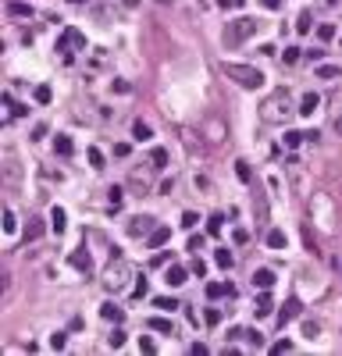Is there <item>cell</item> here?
Returning a JSON list of instances; mask_svg holds the SVG:
<instances>
[{
	"label": "cell",
	"instance_id": "obj_25",
	"mask_svg": "<svg viewBox=\"0 0 342 356\" xmlns=\"http://www.w3.org/2000/svg\"><path fill=\"white\" fill-rule=\"evenodd\" d=\"M153 306H157V310H164V313H175V310H178V303H175L171 296H157V299H153Z\"/></svg>",
	"mask_w": 342,
	"mask_h": 356
},
{
	"label": "cell",
	"instance_id": "obj_53",
	"mask_svg": "<svg viewBox=\"0 0 342 356\" xmlns=\"http://www.w3.org/2000/svg\"><path fill=\"white\" fill-rule=\"evenodd\" d=\"M68 4H86V0H68Z\"/></svg>",
	"mask_w": 342,
	"mask_h": 356
},
{
	"label": "cell",
	"instance_id": "obj_17",
	"mask_svg": "<svg viewBox=\"0 0 342 356\" xmlns=\"http://www.w3.org/2000/svg\"><path fill=\"white\" fill-rule=\"evenodd\" d=\"M207 296H210V299H221V296H235V288L225 285V282H210L207 285Z\"/></svg>",
	"mask_w": 342,
	"mask_h": 356
},
{
	"label": "cell",
	"instance_id": "obj_19",
	"mask_svg": "<svg viewBox=\"0 0 342 356\" xmlns=\"http://www.w3.org/2000/svg\"><path fill=\"white\" fill-rule=\"evenodd\" d=\"M100 317H104V321H114V324H118V321H122L125 313H122V306H114V303H104V306H100Z\"/></svg>",
	"mask_w": 342,
	"mask_h": 356
},
{
	"label": "cell",
	"instance_id": "obj_33",
	"mask_svg": "<svg viewBox=\"0 0 342 356\" xmlns=\"http://www.w3.org/2000/svg\"><path fill=\"white\" fill-rule=\"evenodd\" d=\"M4 232H7V235H11V232H18V221H14V211H11V207L4 211Z\"/></svg>",
	"mask_w": 342,
	"mask_h": 356
},
{
	"label": "cell",
	"instance_id": "obj_52",
	"mask_svg": "<svg viewBox=\"0 0 342 356\" xmlns=\"http://www.w3.org/2000/svg\"><path fill=\"white\" fill-rule=\"evenodd\" d=\"M260 4H264L268 11H278V7H281V0H260Z\"/></svg>",
	"mask_w": 342,
	"mask_h": 356
},
{
	"label": "cell",
	"instance_id": "obj_1",
	"mask_svg": "<svg viewBox=\"0 0 342 356\" xmlns=\"http://www.w3.org/2000/svg\"><path fill=\"white\" fill-rule=\"evenodd\" d=\"M289 111H292L289 89H274L271 96L260 103V121H264V125H281V121L289 118Z\"/></svg>",
	"mask_w": 342,
	"mask_h": 356
},
{
	"label": "cell",
	"instance_id": "obj_42",
	"mask_svg": "<svg viewBox=\"0 0 342 356\" xmlns=\"http://www.w3.org/2000/svg\"><path fill=\"white\" fill-rule=\"evenodd\" d=\"M65 342H68V339H65L61 331H54V335H50V349H57V353H61V349H65Z\"/></svg>",
	"mask_w": 342,
	"mask_h": 356
},
{
	"label": "cell",
	"instance_id": "obj_29",
	"mask_svg": "<svg viewBox=\"0 0 342 356\" xmlns=\"http://www.w3.org/2000/svg\"><path fill=\"white\" fill-rule=\"evenodd\" d=\"M32 96H36V103H50V100H54V89H50V86H36Z\"/></svg>",
	"mask_w": 342,
	"mask_h": 356
},
{
	"label": "cell",
	"instance_id": "obj_32",
	"mask_svg": "<svg viewBox=\"0 0 342 356\" xmlns=\"http://www.w3.org/2000/svg\"><path fill=\"white\" fill-rule=\"evenodd\" d=\"M339 71H342V68H335V65H321L314 75H317V78H339Z\"/></svg>",
	"mask_w": 342,
	"mask_h": 356
},
{
	"label": "cell",
	"instance_id": "obj_51",
	"mask_svg": "<svg viewBox=\"0 0 342 356\" xmlns=\"http://www.w3.org/2000/svg\"><path fill=\"white\" fill-rule=\"evenodd\" d=\"M189 353H193V356H207V353H210V349H207L204 342H196V346H193V349H189Z\"/></svg>",
	"mask_w": 342,
	"mask_h": 356
},
{
	"label": "cell",
	"instance_id": "obj_4",
	"mask_svg": "<svg viewBox=\"0 0 342 356\" xmlns=\"http://www.w3.org/2000/svg\"><path fill=\"white\" fill-rule=\"evenodd\" d=\"M129 278H132V267L118 257V260H111V271H107V278H104V285L111 288V292H122L125 285H129Z\"/></svg>",
	"mask_w": 342,
	"mask_h": 356
},
{
	"label": "cell",
	"instance_id": "obj_23",
	"mask_svg": "<svg viewBox=\"0 0 342 356\" xmlns=\"http://www.w3.org/2000/svg\"><path fill=\"white\" fill-rule=\"evenodd\" d=\"M150 164L160 171V167H168V150L164 146H153V153H150Z\"/></svg>",
	"mask_w": 342,
	"mask_h": 356
},
{
	"label": "cell",
	"instance_id": "obj_11",
	"mask_svg": "<svg viewBox=\"0 0 342 356\" xmlns=\"http://www.w3.org/2000/svg\"><path fill=\"white\" fill-rule=\"evenodd\" d=\"M168 239H171V228H168V224H157V228L146 235V246H150V249H160Z\"/></svg>",
	"mask_w": 342,
	"mask_h": 356
},
{
	"label": "cell",
	"instance_id": "obj_15",
	"mask_svg": "<svg viewBox=\"0 0 342 356\" xmlns=\"http://www.w3.org/2000/svg\"><path fill=\"white\" fill-rule=\"evenodd\" d=\"M253 285H257V288H271L274 285V271L271 267H257V271H253Z\"/></svg>",
	"mask_w": 342,
	"mask_h": 356
},
{
	"label": "cell",
	"instance_id": "obj_40",
	"mask_svg": "<svg viewBox=\"0 0 342 356\" xmlns=\"http://www.w3.org/2000/svg\"><path fill=\"white\" fill-rule=\"evenodd\" d=\"M107 346H111V349H122V346H125V331L118 328V331H114V335L107 339Z\"/></svg>",
	"mask_w": 342,
	"mask_h": 356
},
{
	"label": "cell",
	"instance_id": "obj_39",
	"mask_svg": "<svg viewBox=\"0 0 342 356\" xmlns=\"http://www.w3.org/2000/svg\"><path fill=\"white\" fill-rule=\"evenodd\" d=\"M221 221H225L221 214H214V217H207V232H210V235H217V232H221Z\"/></svg>",
	"mask_w": 342,
	"mask_h": 356
},
{
	"label": "cell",
	"instance_id": "obj_10",
	"mask_svg": "<svg viewBox=\"0 0 342 356\" xmlns=\"http://www.w3.org/2000/svg\"><path fill=\"white\" fill-rule=\"evenodd\" d=\"M164 282L171 285V288H178V285H186V282H189V271H186L182 264H171V267L164 271Z\"/></svg>",
	"mask_w": 342,
	"mask_h": 356
},
{
	"label": "cell",
	"instance_id": "obj_36",
	"mask_svg": "<svg viewBox=\"0 0 342 356\" xmlns=\"http://www.w3.org/2000/svg\"><path fill=\"white\" fill-rule=\"evenodd\" d=\"M317 335H321V328H317L314 321H303V339H310V342H314Z\"/></svg>",
	"mask_w": 342,
	"mask_h": 356
},
{
	"label": "cell",
	"instance_id": "obj_12",
	"mask_svg": "<svg viewBox=\"0 0 342 356\" xmlns=\"http://www.w3.org/2000/svg\"><path fill=\"white\" fill-rule=\"evenodd\" d=\"M253 313H257V317H271V313H274V299L268 296V288L257 296V303H253Z\"/></svg>",
	"mask_w": 342,
	"mask_h": 356
},
{
	"label": "cell",
	"instance_id": "obj_3",
	"mask_svg": "<svg viewBox=\"0 0 342 356\" xmlns=\"http://www.w3.org/2000/svg\"><path fill=\"white\" fill-rule=\"evenodd\" d=\"M225 75H228L235 86H243V89H260V86H264V71L253 68V65H235V61L228 65V61H225Z\"/></svg>",
	"mask_w": 342,
	"mask_h": 356
},
{
	"label": "cell",
	"instance_id": "obj_6",
	"mask_svg": "<svg viewBox=\"0 0 342 356\" xmlns=\"http://www.w3.org/2000/svg\"><path fill=\"white\" fill-rule=\"evenodd\" d=\"M153 171H157L153 164H150V167H132V175H129L132 189H139V193H143V189H150V182H153Z\"/></svg>",
	"mask_w": 342,
	"mask_h": 356
},
{
	"label": "cell",
	"instance_id": "obj_27",
	"mask_svg": "<svg viewBox=\"0 0 342 356\" xmlns=\"http://www.w3.org/2000/svg\"><path fill=\"white\" fill-rule=\"evenodd\" d=\"M54 153H61V157H68L71 153V139L68 136H54Z\"/></svg>",
	"mask_w": 342,
	"mask_h": 356
},
{
	"label": "cell",
	"instance_id": "obj_34",
	"mask_svg": "<svg viewBox=\"0 0 342 356\" xmlns=\"http://www.w3.org/2000/svg\"><path fill=\"white\" fill-rule=\"evenodd\" d=\"M303 139H307V132H285V146H289V150H296Z\"/></svg>",
	"mask_w": 342,
	"mask_h": 356
},
{
	"label": "cell",
	"instance_id": "obj_50",
	"mask_svg": "<svg viewBox=\"0 0 342 356\" xmlns=\"http://www.w3.org/2000/svg\"><path fill=\"white\" fill-rule=\"evenodd\" d=\"M207 324H221V310H207Z\"/></svg>",
	"mask_w": 342,
	"mask_h": 356
},
{
	"label": "cell",
	"instance_id": "obj_30",
	"mask_svg": "<svg viewBox=\"0 0 342 356\" xmlns=\"http://www.w3.org/2000/svg\"><path fill=\"white\" fill-rule=\"evenodd\" d=\"M235 175H239V182H253V171L246 160H235Z\"/></svg>",
	"mask_w": 342,
	"mask_h": 356
},
{
	"label": "cell",
	"instance_id": "obj_38",
	"mask_svg": "<svg viewBox=\"0 0 342 356\" xmlns=\"http://www.w3.org/2000/svg\"><path fill=\"white\" fill-rule=\"evenodd\" d=\"M107 200H111V207L118 211V207H122V189H118V185H111V189H107Z\"/></svg>",
	"mask_w": 342,
	"mask_h": 356
},
{
	"label": "cell",
	"instance_id": "obj_35",
	"mask_svg": "<svg viewBox=\"0 0 342 356\" xmlns=\"http://www.w3.org/2000/svg\"><path fill=\"white\" fill-rule=\"evenodd\" d=\"M296 32H299V36H307V32H310V11H303V14H299V22H296Z\"/></svg>",
	"mask_w": 342,
	"mask_h": 356
},
{
	"label": "cell",
	"instance_id": "obj_14",
	"mask_svg": "<svg viewBox=\"0 0 342 356\" xmlns=\"http://www.w3.org/2000/svg\"><path fill=\"white\" fill-rule=\"evenodd\" d=\"M317 103H321V96H317V93H307V96L299 100V107H296V111H299L303 118H310V114L317 111Z\"/></svg>",
	"mask_w": 342,
	"mask_h": 356
},
{
	"label": "cell",
	"instance_id": "obj_47",
	"mask_svg": "<svg viewBox=\"0 0 342 356\" xmlns=\"http://www.w3.org/2000/svg\"><path fill=\"white\" fill-rule=\"evenodd\" d=\"M204 246H207V239H204V235H193V239H189V249H196V253H200Z\"/></svg>",
	"mask_w": 342,
	"mask_h": 356
},
{
	"label": "cell",
	"instance_id": "obj_2",
	"mask_svg": "<svg viewBox=\"0 0 342 356\" xmlns=\"http://www.w3.org/2000/svg\"><path fill=\"white\" fill-rule=\"evenodd\" d=\"M257 29H260V22L243 14V18H235V22H228V25H225V36H221V43H225L228 50H235V47H243V43H246V39H250Z\"/></svg>",
	"mask_w": 342,
	"mask_h": 356
},
{
	"label": "cell",
	"instance_id": "obj_8",
	"mask_svg": "<svg viewBox=\"0 0 342 356\" xmlns=\"http://www.w3.org/2000/svg\"><path fill=\"white\" fill-rule=\"evenodd\" d=\"M71 267H75V271H78V275H86V278H89V275H93V257H89V253H86V249H71Z\"/></svg>",
	"mask_w": 342,
	"mask_h": 356
},
{
	"label": "cell",
	"instance_id": "obj_44",
	"mask_svg": "<svg viewBox=\"0 0 342 356\" xmlns=\"http://www.w3.org/2000/svg\"><path fill=\"white\" fill-rule=\"evenodd\" d=\"M299 61V47H285V65H296Z\"/></svg>",
	"mask_w": 342,
	"mask_h": 356
},
{
	"label": "cell",
	"instance_id": "obj_26",
	"mask_svg": "<svg viewBox=\"0 0 342 356\" xmlns=\"http://www.w3.org/2000/svg\"><path fill=\"white\" fill-rule=\"evenodd\" d=\"M214 264H217L221 271H228V267H232V253H228V249H214Z\"/></svg>",
	"mask_w": 342,
	"mask_h": 356
},
{
	"label": "cell",
	"instance_id": "obj_28",
	"mask_svg": "<svg viewBox=\"0 0 342 356\" xmlns=\"http://www.w3.org/2000/svg\"><path fill=\"white\" fill-rule=\"evenodd\" d=\"M207 132H210V136H207V142H221V136H225V125H221V121H210V125H207Z\"/></svg>",
	"mask_w": 342,
	"mask_h": 356
},
{
	"label": "cell",
	"instance_id": "obj_20",
	"mask_svg": "<svg viewBox=\"0 0 342 356\" xmlns=\"http://www.w3.org/2000/svg\"><path fill=\"white\" fill-rule=\"evenodd\" d=\"M146 324H150V328H153V331H164V335H175V324H171V321H168V317H150V321H146Z\"/></svg>",
	"mask_w": 342,
	"mask_h": 356
},
{
	"label": "cell",
	"instance_id": "obj_22",
	"mask_svg": "<svg viewBox=\"0 0 342 356\" xmlns=\"http://www.w3.org/2000/svg\"><path fill=\"white\" fill-rule=\"evenodd\" d=\"M11 18H32V4H7Z\"/></svg>",
	"mask_w": 342,
	"mask_h": 356
},
{
	"label": "cell",
	"instance_id": "obj_31",
	"mask_svg": "<svg viewBox=\"0 0 342 356\" xmlns=\"http://www.w3.org/2000/svg\"><path fill=\"white\" fill-rule=\"evenodd\" d=\"M86 157H89V164H93V167H96V171H100V167H104V153H100V150H96V146H89V150H86Z\"/></svg>",
	"mask_w": 342,
	"mask_h": 356
},
{
	"label": "cell",
	"instance_id": "obj_37",
	"mask_svg": "<svg viewBox=\"0 0 342 356\" xmlns=\"http://www.w3.org/2000/svg\"><path fill=\"white\" fill-rule=\"evenodd\" d=\"M246 342H250V349H264V335L260 331H246Z\"/></svg>",
	"mask_w": 342,
	"mask_h": 356
},
{
	"label": "cell",
	"instance_id": "obj_16",
	"mask_svg": "<svg viewBox=\"0 0 342 356\" xmlns=\"http://www.w3.org/2000/svg\"><path fill=\"white\" fill-rule=\"evenodd\" d=\"M50 228H54L57 235L68 228V214H65V207H54V211H50Z\"/></svg>",
	"mask_w": 342,
	"mask_h": 356
},
{
	"label": "cell",
	"instance_id": "obj_9",
	"mask_svg": "<svg viewBox=\"0 0 342 356\" xmlns=\"http://www.w3.org/2000/svg\"><path fill=\"white\" fill-rule=\"evenodd\" d=\"M153 228H157V224H153V217H150V214H139V217H132V221H129V235H150V232H153Z\"/></svg>",
	"mask_w": 342,
	"mask_h": 356
},
{
	"label": "cell",
	"instance_id": "obj_18",
	"mask_svg": "<svg viewBox=\"0 0 342 356\" xmlns=\"http://www.w3.org/2000/svg\"><path fill=\"white\" fill-rule=\"evenodd\" d=\"M43 235V221L39 217H29V224H25V242H36Z\"/></svg>",
	"mask_w": 342,
	"mask_h": 356
},
{
	"label": "cell",
	"instance_id": "obj_46",
	"mask_svg": "<svg viewBox=\"0 0 342 356\" xmlns=\"http://www.w3.org/2000/svg\"><path fill=\"white\" fill-rule=\"evenodd\" d=\"M196 221H200V217H196L193 211H189V214H182V228H196Z\"/></svg>",
	"mask_w": 342,
	"mask_h": 356
},
{
	"label": "cell",
	"instance_id": "obj_7",
	"mask_svg": "<svg viewBox=\"0 0 342 356\" xmlns=\"http://www.w3.org/2000/svg\"><path fill=\"white\" fill-rule=\"evenodd\" d=\"M299 313H303V303H299V299H296V296H292V299H285V306H281V310H278V324H281V328H285V324H289V321H296V317H299Z\"/></svg>",
	"mask_w": 342,
	"mask_h": 356
},
{
	"label": "cell",
	"instance_id": "obj_49",
	"mask_svg": "<svg viewBox=\"0 0 342 356\" xmlns=\"http://www.w3.org/2000/svg\"><path fill=\"white\" fill-rule=\"evenodd\" d=\"M132 296H136V299H143V296H146V278H139V282H136V288H132Z\"/></svg>",
	"mask_w": 342,
	"mask_h": 356
},
{
	"label": "cell",
	"instance_id": "obj_13",
	"mask_svg": "<svg viewBox=\"0 0 342 356\" xmlns=\"http://www.w3.org/2000/svg\"><path fill=\"white\" fill-rule=\"evenodd\" d=\"M14 182H18V164H14V157L7 153V157H4V185L14 189Z\"/></svg>",
	"mask_w": 342,
	"mask_h": 356
},
{
	"label": "cell",
	"instance_id": "obj_43",
	"mask_svg": "<svg viewBox=\"0 0 342 356\" xmlns=\"http://www.w3.org/2000/svg\"><path fill=\"white\" fill-rule=\"evenodd\" d=\"M271 353H278V356H281V353H292V342H289V339L274 342V346H271Z\"/></svg>",
	"mask_w": 342,
	"mask_h": 356
},
{
	"label": "cell",
	"instance_id": "obj_5",
	"mask_svg": "<svg viewBox=\"0 0 342 356\" xmlns=\"http://www.w3.org/2000/svg\"><path fill=\"white\" fill-rule=\"evenodd\" d=\"M57 50H61V54H71V50H86V36H82L78 29H71V25H68V29L57 36Z\"/></svg>",
	"mask_w": 342,
	"mask_h": 356
},
{
	"label": "cell",
	"instance_id": "obj_41",
	"mask_svg": "<svg viewBox=\"0 0 342 356\" xmlns=\"http://www.w3.org/2000/svg\"><path fill=\"white\" fill-rule=\"evenodd\" d=\"M332 36H335V25H321V29H317V39H321V43H328Z\"/></svg>",
	"mask_w": 342,
	"mask_h": 356
},
{
	"label": "cell",
	"instance_id": "obj_45",
	"mask_svg": "<svg viewBox=\"0 0 342 356\" xmlns=\"http://www.w3.org/2000/svg\"><path fill=\"white\" fill-rule=\"evenodd\" d=\"M139 349H143V353H157V342H153V339H146V335H143V339H139Z\"/></svg>",
	"mask_w": 342,
	"mask_h": 356
},
{
	"label": "cell",
	"instance_id": "obj_21",
	"mask_svg": "<svg viewBox=\"0 0 342 356\" xmlns=\"http://www.w3.org/2000/svg\"><path fill=\"white\" fill-rule=\"evenodd\" d=\"M132 139H136V142H146V139H153V129H150L146 121H136V125H132Z\"/></svg>",
	"mask_w": 342,
	"mask_h": 356
},
{
	"label": "cell",
	"instance_id": "obj_48",
	"mask_svg": "<svg viewBox=\"0 0 342 356\" xmlns=\"http://www.w3.org/2000/svg\"><path fill=\"white\" fill-rule=\"evenodd\" d=\"M189 271H193V275H200V278H204V275H207V264H204V260H200V257H196V260H193V267H189Z\"/></svg>",
	"mask_w": 342,
	"mask_h": 356
},
{
	"label": "cell",
	"instance_id": "obj_24",
	"mask_svg": "<svg viewBox=\"0 0 342 356\" xmlns=\"http://www.w3.org/2000/svg\"><path fill=\"white\" fill-rule=\"evenodd\" d=\"M268 246H271V249H285V232H281V228H271V232H268Z\"/></svg>",
	"mask_w": 342,
	"mask_h": 356
}]
</instances>
